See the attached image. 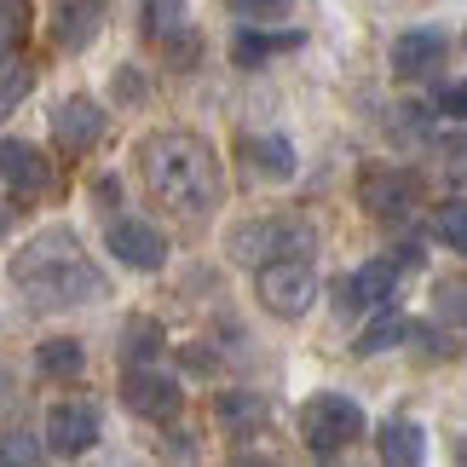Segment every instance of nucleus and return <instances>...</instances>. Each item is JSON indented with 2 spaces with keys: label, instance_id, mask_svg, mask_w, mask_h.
<instances>
[{
  "label": "nucleus",
  "instance_id": "nucleus-5",
  "mask_svg": "<svg viewBox=\"0 0 467 467\" xmlns=\"http://www.w3.org/2000/svg\"><path fill=\"white\" fill-rule=\"evenodd\" d=\"M312 248V225L300 220H243L225 231V254L237 265H265L283 254H306Z\"/></svg>",
  "mask_w": 467,
  "mask_h": 467
},
{
  "label": "nucleus",
  "instance_id": "nucleus-17",
  "mask_svg": "<svg viewBox=\"0 0 467 467\" xmlns=\"http://www.w3.org/2000/svg\"><path fill=\"white\" fill-rule=\"evenodd\" d=\"M213 421L225 427V433H254V427L265 421V399L260 392H243V387H231L213 399Z\"/></svg>",
  "mask_w": 467,
  "mask_h": 467
},
{
  "label": "nucleus",
  "instance_id": "nucleus-6",
  "mask_svg": "<svg viewBox=\"0 0 467 467\" xmlns=\"http://www.w3.org/2000/svg\"><path fill=\"white\" fill-rule=\"evenodd\" d=\"M145 41H156L173 58V69L196 64V29H191V6L185 0H145Z\"/></svg>",
  "mask_w": 467,
  "mask_h": 467
},
{
  "label": "nucleus",
  "instance_id": "nucleus-30",
  "mask_svg": "<svg viewBox=\"0 0 467 467\" xmlns=\"http://www.w3.org/2000/svg\"><path fill=\"white\" fill-rule=\"evenodd\" d=\"M433 104H444V116L456 121V116H462V104H467V99H462V81H451L444 93H433Z\"/></svg>",
  "mask_w": 467,
  "mask_h": 467
},
{
  "label": "nucleus",
  "instance_id": "nucleus-16",
  "mask_svg": "<svg viewBox=\"0 0 467 467\" xmlns=\"http://www.w3.org/2000/svg\"><path fill=\"white\" fill-rule=\"evenodd\" d=\"M0 179H6L12 191H41V185H47L41 150L24 145V139H6V145H0Z\"/></svg>",
  "mask_w": 467,
  "mask_h": 467
},
{
  "label": "nucleus",
  "instance_id": "nucleus-1",
  "mask_svg": "<svg viewBox=\"0 0 467 467\" xmlns=\"http://www.w3.org/2000/svg\"><path fill=\"white\" fill-rule=\"evenodd\" d=\"M12 283L24 289V300H35L41 312H64V306H93L104 300V272L93 265V254L81 248V237L69 225H47L12 254Z\"/></svg>",
  "mask_w": 467,
  "mask_h": 467
},
{
  "label": "nucleus",
  "instance_id": "nucleus-9",
  "mask_svg": "<svg viewBox=\"0 0 467 467\" xmlns=\"http://www.w3.org/2000/svg\"><path fill=\"white\" fill-rule=\"evenodd\" d=\"M104 243H110V254L121 265H133V272H161V265H168V237H161L150 220H110Z\"/></svg>",
  "mask_w": 467,
  "mask_h": 467
},
{
  "label": "nucleus",
  "instance_id": "nucleus-15",
  "mask_svg": "<svg viewBox=\"0 0 467 467\" xmlns=\"http://www.w3.org/2000/svg\"><path fill=\"white\" fill-rule=\"evenodd\" d=\"M243 161H248V179H265V185H283V179H295V150L289 139H243Z\"/></svg>",
  "mask_w": 467,
  "mask_h": 467
},
{
  "label": "nucleus",
  "instance_id": "nucleus-3",
  "mask_svg": "<svg viewBox=\"0 0 467 467\" xmlns=\"http://www.w3.org/2000/svg\"><path fill=\"white\" fill-rule=\"evenodd\" d=\"M300 439H306L312 456H340L364 439V410L347 392H317V399L300 404Z\"/></svg>",
  "mask_w": 467,
  "mask_h": 467
},
{
  "label": "nucleus",
  "instance_id": "nucleus-28",
  "mask_svg": "<svg viewBox=\"0 0 467 467\" xmlns=\"http://www.w3.org/2000/svg\"><path fill=\"white\" fill-rule=\"evenodd\" d=\"M439 306H444V317H451V323H462V277H451L439 289Z\"/></svg>",
  "mask_w": 467,
  "mask_h": 467
},
{
  "label": "nucleus",
  "instance_id": "nucleus-26",
  "mask_svg": "<svg viewBox=\"0 0 467 467\" xmlns=\"http://www.w3.org/2000/svg\"><path fill=\"white\" fill-rule=\"evenodd\" d=\"M0 462H41V444L29 433H0Z\"/></svg>",
  "mask_w": 467,
  "mask_h": 467
},
{
  "label": "nucleus",
  "instance_id": "nucleus-10",
  "mask_svg": "<svg viewBox=\"0 0 467 467\" xmlns=\"http://www.w3.org/2000/svg\"><path fill=\"white\" fill-rule=\"evenodd\" d=\"M99 444V410L93 404H52V416H47V444L41 451L52 456H81V451H93Z\"/></svg>",
  "mask_w": 467,
  "mask_h": 467
},
{
  "label": "nucleus",
  "instance_id": "nucleus-22",
  "mask_svg": "<svg viewBox=\"0 0 467 467\" xmlns=\"http://www.w3.org/2000/svg\"><path fill=\"white\" fill-rule=\"evenodd\" d=\"M404 335H410V323H404L399 312H381L364 335H358V352H364V358H369V352H387V347H399Z\"/></svg>",
  "mask_w": 467,
  "mask_h": 467
},
{
  "label": "nucleus",
  "instance_id": "nucleus-24",
  "mask_svg": "<svg viewBox=\"0 0 467 467\" xmlns=\"http://www.w3.org/2000/svg\"><path fill=\"white\" fill-rule=\"evenodd\" d=\"M439 237H444L451 254H462V248H467V208H462V196H451V202L439 208Z\"/></svg>",
  "mask_w": 467,
  "mask_h": 467
},
{
  "label": "nucleus",
  "instance_id": "nucleus-31",
  "mask_svg": "<svg viewBox=\"0 0 467 467\" xmlns=\"http://www.w3.org/2000/svg\"><path fill=\"white\" fill-rule=\"evenodd\" d=\"M213 364H220V358H213V352H202V340H196V347H185V369H196V375H208Z\"/></svg>",
  "mask_w": 467,
  "mask_h": 467
},
{
  "label": "nucleus",
  "instance_id": "nucleus-13",
  "mask_svg": "<svg viewBox=\"0 0 467 467\" xmlns=\"http://www.w3.org/2000/svg\"><path fill=\"white\" fill-rule=\"evenodd\" d=\"M444 52H451L444 29H404L392 41V76H427V69L444 64Z\"/></svg>",
  "mask_w": 467,
  "mask_h": 467
},
{
  "label": "nucleus",
  "instance_id": "nucleus-25",
  "mask_svg": "<svg viewBox=\"0 0 467 467\" xmlns=\"http://www.w3.org/2000/svg\"><path fill=\"white\" fill-rule=\"evenodd\" d=\"M231 12H237L243 24H272V17L295 12V0H231Z\"/></svg>",
  "mask_w": 467,
  "mask_h": 467
},
{
  "label": "nucleus",
  "instance_id": "nucleus-27",
  "mask_svg": "<svg viewBox=\"0 0 467 467\" xmlns=\"http://www.w3.org/2000/svg\"><path fill=\"white\" fill-rule=\"evenodd\" d=\"M150 352H161V329L156 323H133L128 329V358H150Z\"/></svg>",
  "mask_w": 467,
  "mask_h": 467
},
{
  "label": "nucleus",
  "instance_id": "nucleus-8",
  "mask_svg": "<svg viewBox=\"0 0 467 467\" xmlns=\"http://www.w3.org/2000/svg\"><path fill=\"white\" fill-rule=\"evenodd\" d=\"M121 404H128L133 416H145V421H173L179 410H185V392H179V381L161 375V369H128Z\"/></svg>",
  "mask_w": 467,
  "mask_h": 467
},
{
  "label": "nucleus",
  "instance_id": "nucleus-4",
  "mask_svg": "<svg viewBox=\"0 0 467 467\" xmlns=\"http://www.w3.org/2000/svg\"><path fill=\"white\" fill-rule=\"evenodd\" d=\"M254 295H260V306L272 312V317H283V323L306 317L312 300H317V272H312V260H306V254L265 260L260 277H254Z\"/></svg>",
  "mask_w": 467,
  "mask_h": 467
},
{
  "label": "nucleus",
  "instance_id": "nucleus-14",
  "mask_svg": "<svg viewBox=\"0 0 467 467\" xmlns=\"http://www.w3.org/2000/svg\"><path fill=\"white\" fill-rule=\"evenodd\" d=\"M104 29V0H58V17H52V41L64 52H87Z\"/></svg>",
  "mask_w": 467,
  "mask_h": 467
},
{
  "label": "nucleus",
  "instance_id": "nucleus-2",
  "mask_svg": "<svg viewBox=\"0 0 467 467\" xmlns=\"http://www.w3.org/2000/svg\"><path fill=\"white\" fill-rule=\"evenodd\" d=\"M139 168H145V185L161 208L208 213V208H220V196H225V173H220L213 145L185 133V128L150 133L145 145H139Z\"/></svg>",
  "mask_w": 467,
  "mask_h": 467
},
{
  "label": "nucleus",
  "instance_id": "nucleus-19",
  "mask_svg": "<svg viewBox=\"0 0 467 467\" xmlns=\"http://www.w3.org/2000/svg\"><path fill=\"white\" fill-rule=\"evenodd\" d=\"M289 47H300V29H283V35H265V29L254 24V29H243V35H237V41H231V58H237V64L248 69V64H265V58H272V52H289Z\"/></svg>",
  "mask_w": 467,
  "mask_h": 467
},
{
  "label": "nucleus",
  "instance_id": "nucleus-21",
  "mask_svg": "<svg viewBox=\"0 0 467 467\" xmlns=\"http://www.w3.org/2000/svg\"><path fill=\"white\" fill-rule=\"evenodd\" d=\"M29 87H35V69H29L24 58H6V64H0V121H6L17 104H24Z\"/></svg>",
  "mask_w": 467,
  "mask_h": 467
},
{
  "label": "nucleus",
  "instance_id": "nucleus-7",
  "mask_svg": "<svg viewBox=\"0 0 467 467\" xmlns=\"http://www.w3.org/2000/svg\"><path fill=\"white\" fill-rule=\"evenodd\" d=\"M416 173L399 168V161H387V168H369L364 185H358V202H364L375 220H404L410 208H416Z\"/></svg>",
  "mask_w": 467,
  "mask_h": 467
},
{
  "label": "nucleus",
  "instance_id": "nucleus-29",
  "mask_svg": "<svg viewBox=\"0 0 467 467\" xmlns=\"http://www.w3.org/2000/svg\"><path fill=\"white\" fill-rule=\"evenodd\" d=\"M116 93H121V99H133V104L145 99V81H139V69H133V64H128V69L116 76Z\"/></svg>",
  "mask_w": 467,
  "mask_h": 467
},
{
  "label": "nucleus",
  "instance_id": "nucleus-12",
  "mask_svg": "<svg viewBox=\"0 0 467 467\" xmlns=\"http://www.w3.org/2000/svg\"><path fill=\"white\" fill-rule=\"evenodd\" d=\"M399 260H369L340 283V312H369V306H387L392 289H399Z\"/></svg>",
  "mask_w": 467,
  "mask_h": 467
},
{
  "label": "nucleus",
  "instance_id": "nucleus-23",
  "mask_svg": "<svg viewBox=\"0 0 467 467\" xmlns=\"http://www.w3.org/2000/svg\"><path fill=\"white\" fill-rule=\"evenodd\" d=\"M24 35H29V0H0V58L24 47Z\"/></svg>",
  "mask_w": 467,
  "mask_h": 467
},
{
  "label": "nucleus",
  "instance_id": "nucleus-18",
  "mask_svg": "<svg viewBox=\"0 0 467 467\" xmlns=\"http://www.w3.org/2000/svg\"><path fill=\"white\" fill-rule=\"evenodd\" d=\"M381 462H399V467L427 462V433L416 421H387L381 427Z\"/></svg>",
  "mask_w": 467,
  "mask_h": 467
},
{
  "label": "nucleus",
  "instance_id": "nucleus-11",
  "mask_svg": "<svg viewBox=\"0 0 467 467\" xmlns=\"http://www.w3.org/2000/svg\"><path fill=\"white\" fill-rule=\"evenodd\" d=\"M104 128H110V116H104L93 99H64L58 110H52V139H58L69 156H87L104 139Z\"/></svg>",
  "mask_w": 467,
  "mask_h": 467
},
{
  "label": "nucleus",
  "instance_id": "nucleus-20",
  "mask_svg": "<svg viewBox=\"0 0 467 467\" xmlns=\"http://www.w3.org/2000/svg\"><path fill=\"white\" fill-rule=\"evenodd\" d=\"M41 369L52 375V381H69V375H81V369H87L81 340H47V347H41Z\"/></svg>",
  "mask_w": 467,
  "mask_h": 467
},
{
  "label": "nucleus",
  "instance_id": "nucleus-32",
  "mask_svg": "<svg viewBox=\"0 0 467 467\" xmlns=\"http://www.w3.org/2000/svg\"><path fill=\"white\" fill-rule=\"evenodd\" d=\"M17 404V392H12V369L6 364H0V416H6V410Z\"/></svg>",
  "mask_w": 467,
  "mask_h": 467
}]
</instances>
